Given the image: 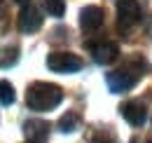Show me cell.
<instances>
[{"instance_id":"obj_3","label":"cell","mask_w":152,"mask_h":143,"mask_svg":"<svg viewBox=\"0 0 152 143\" xmlns=\"http://www.w3.org/2000/svg\"><path fill=\"white\" fill-rule=\"evenodd\" d=\"M47 68L54 73H77L82 68V59L73 52H52L47 54Z\"/></svg>"},{"instance_id":"obj_14","label":"cell","mask_w":152,"mask_h":143,"mask_svg":"<svg viewBox=\"0 0 152 143\" xmlns=\"http://www.w3.org/2000/svg\"><path fill=\"white\" fill-rule=\"evenodd\" d=\"M45 10H47V14H52V17H63L66 2H63V0H45Z\"/></svg>"},{"instance_id":"obj_4","label":"cell","mask_w":152,"mask_h":143,"mask_svg":"<svg viewBox=\"0 0 152 143\" xmlns=\"http://www.w3.org/2000/svg\"><path fill=\"white\" fill-rule=\"evenodd\" d=\"M140 24V2L138 0H117V26L129 31Z\"/></svg>"},{"instance_id":"obj_12","label":"cell","mask_w":152,"mask_h":143,"mask_svg":"<svg viewBox=\"0 0 152 143\" xmlns=\"http://www.w3.org/2000/svg\"><path fill=\"white\" fill-rule=\"evenodd\" d=\"M0 103L2 106H12L14 103V87L7 80H0Z\"/></svg>"},{"instance_id":"obj_17","label":"cell","mask_w":152,"mask_h":143,"mask_svg":"<svg viewBox=\"0 0 152 143\" xmlns=\"http://www.w3.org/2000/svg\"><path fill=\"white\" fill-rule=\"evenodd\" d=\"M17 2H28V0H17Z\"/></svg>"},{"instance_id":"obj_1","label":"cell","mask_w":152,"mask_h":143,"mask_svg":"<svg viewBox=\"0 0 152 143\" xmlns=\"http://www.w3.org/2000/svg\"><path fill=\"white\" fill-rule=\"evenodd\" d=\"M150 71V63L140 56H133L126 63H122L119 68H115L105 75V82H108V89L115 91V94H122V91L131 89L133 85Z\"/></svg>"},{"instance_id":"obj_10","label":"cell","mask_w":152,"mask_h":143,"mask_svg":"<svg viewBox=\"0 0 152 143\" xmlns=\"http://www.w3.org/2000/svg\"><path fill=\"white\" fill-rule=\"evenodd\" d=\"M80 113L75 110H68L66 115H61V120H58V129L63 131V134H70V131H75L77 127H80Z\"/></svg>"},{"instance_id":"obj_18","label":"cell","mask_w":152,"mask_h":143,"mask_svg":"<svg viewBox=\"0 0 152 143\" xmlns=\"http://www.w3.org/2000/svg\"><path fill=\"white\" fill-rule=\"evenodd\" d=\"M148 143H152V141H148Z\"/></svg>"},{"instance_id":"obj_15","label":"cell","mask_w":152,"mask_h":143,"mask_svg":"<svg viewBox=\"0 0 152 143\" xmlns=\"http://www.w3.org/2000/svg\"><path fill=\"white\" fill-rule=\"evenodd\" d=\"M148 35L152 38V19H150V26H148Z\"/></svg>"},{"instance_id":"obj_2","label":"cell","mask_w":152,"mask_h":143,"mask_svg":"<svg viewBox=\"0 0 152 143\" xmlns=\"http://www.w3.org/2000/svg\"><path fill=\"white\" fill-rule=\"evenodd\" d=\"M63 101V89L54 82H31L26 89V106L31 110H54Z\"/></svg>"},{"instance_id":"obj_9","label":"cell","mask_w":152,"mask_h":143,"mask_svg":"<svg viewBox=\"0 0 152 143\" xmlns=\"http://www.w3.org/2000/svg\"><path fill=\"white\" fill-rule=\"evenodd\" d=\"M23 134H26L28 143H47L49 125L45 120H26L23 122Z\"/></svg>"},{"instance_id":"obj_6","label":"cell","mask_w":152,"mask_h":143,"mask_svg":"<svg viewBox=\"0 0 152 143\" xmlns=\"http://www.w3.org/2000/svg\"><path fill=\"white\" fill-rule=\"evenodd\" d=\"M105 21V12L98 7V5H87L82 12H80V26L84 33H94L103 26Z\"/></svg>"},{"instance_id":"obj_5","label":"cell","mask_w":152,"mask_h":143,"mask_svg":"<svg viewBox=\"0 0 152 143\" xmlns=\"http://www.w3.org/2000/svg\"><path fill=\"white\" fill-rule=\"evenodd\" d=\"M119 113H122V117H124L131 127H140L145 122V115H148L145 103H143L140 99H129V101H124V103L119 106Z\"/></svg>"},{"instance_id":"obj_16","label":"cell","mask_w":152,"mask_h":143,"mask_svg":"<svg viewBox=\"0 0 152 143\" xmlns=\"http://www.w3.org/2000/svg\"><path fill=\"white\" fill-rule=\"evenodd\" d=\"M0 14H2V0H0Z\"/></svg>"},{"instance_id":"obj_11","label":"cell","mask_w":152,"mask_h":143,"mask_svg":"<svg viewBox=\"0 0 152 143\" xmlns=\"http://www.w3.org/2000/svg\"><path fill=\"white\" fill-rule=\"evenodd\" d=\"M19 61V47L17 45H7L0 49V68H10Z\"/></svg>"},{"instance_id":"obj_7","label":"cell","mask_w":152,"mask_h":143,"mask_svg":"<svg viewBox=\"0 0 152 143\" xmlns=\"http://www.w3.org/2000/svg\"><path fill=\"white\" fill-rule=\"evenodd\" d=\"M89 49H91L94 61L98 66L113 63L115 59H117V54H119V47H117V42H113V40H101V42H96V45H89Z\"/></svg>"},{"instance_id":"obj_13","label":"cell","mask_w":152,"mask_h":143,"mask_svg":"<svg viewBox=\"0 0 152 143\" xmlns=\"http://www.w3.org/2000/svg\"><path fill=\"white\" fill-rule=\"evenodd\" d=\"M89 143H117L115 134L105 127V129H96L94 134L89 136Z\"/></svg>"},{"instance_id":"obj_8","label":"cell","mask_w":152,"mask_h":143,"mask_svg":"<svg viewBox=\"0 0 152 143\" xmlns=\"http://www.w3.org/2000/svg\"><path fill=\"white\" fill-rule=\"evenodd\" d=\"M40 26H42V17H40L38 7L26 5L19 12V31L21 33H35V31H40Z\"/></svg>"}]
</instances>
